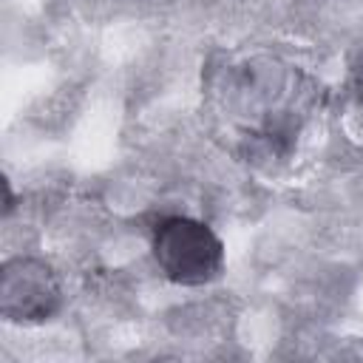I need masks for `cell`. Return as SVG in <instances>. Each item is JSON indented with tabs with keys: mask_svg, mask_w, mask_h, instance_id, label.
<instances>
[{
	"mask_svg": "<svg viewBox=\"0 0 363 363\" xmlns=\"http://www.w3.org/2000/svg\"><path fill=\"white\" fill-rule=\"evenodd\" d=\"M62 303L54 269L31 255H17L0 269V315L11 323L48 320Z\"/></svg>",
	"mask_w": 363,
	"mask_h": 363,
	"instance_id": "7a4b0ae2",
	"label": "cell"
},
{
	"mask_svg": "<svg viewBox=\"0 0 363 363\" xmlns=\"http://www.w3.org/2000/svg\"><path fill=\"white\" fill-rule=\"evenodd\" d=\"M150 250L162 275L182 286L210 284L224 267L221 238L204 221L187 216L162 218L153 230Z\"/></svg>",
	"mask_w": 363,
	"mask_h": 363,
	"instance_id": "6da1fadb",
	"label": "cell"
},
{
	"mask_svg": "<svg viewBox=\"0 0 363 363\" xmlns=\"http://www.w3.org/2000/svg\"><path fill=\"white\" fill-rule=\"evenodd\" d=\"M349 77H352V91H354V96L363 102V45H360V48L354 51V57H352Z\"/></svg>",
	"mask_w": 363,
	"mask_h": 363,
	"instance_id": "3957f363",
	"label": "cell"
}]
</instances>
